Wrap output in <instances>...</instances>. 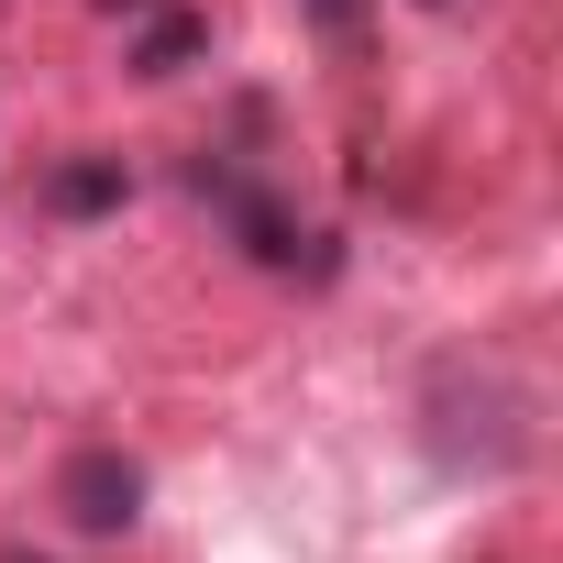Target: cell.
<instances>
[{
  "instance_id": "6da1fadb",
  "label": "cell",
  "mask_w": 563,
  "mask_h": 563,
  "mask_svg": "<svg viewBox=\"0 0 563 563\" xmlns=\"http://www.w3.org/2000/svg\"><path fill=\"white\" fill-rule=\"evenodd\" d=\"M188 188L221 210V232H232L254 265H276V276H332V243H321V232H310L288 199H276L265 177H243L232 155H199V166H188Z\"/></svg>"
},
{
  "instance_id": "7a4b0ae2",
  "label": "cell",
  "mask_w": 563,
  "mask_h": 563,
  "mask_svg": "<svg viewBox=\"0 0 563 563\" xmlns=\"http://www.w3.org/2000/svg\"><path fill=\"white\" fill-rule=\"evenodd\" d=\"M56 508H67V530L122 541V530L144 519V464H133L122 442H78V453L56 464Z\"/></svg>"
},
{
  "instance_id": "3957f363",
  "label": "cell",
  "mask_w": 563,
  "mask_h": 563,
  "mask_svg": "<svg viewBox=\"0 0 563 563\" xmlns=\"http://www.w3.org/2000/svg\"><path fill=\"white\" fill-rule=\"evenodd\" d=\"M210 56V12H188V0H155V12H133V78H177Z\"/></svg>"
},
{
  "instance_id": "277c9868",
  "label": "cell",
  "mask_w": 563,
  "mask_h": 563,
  "mask_svg": "<svg viewBox=\"0 0 563 563\" xmlns=\"http://www.w3.org/2000/svg\"><path fill=\"white\" fill-rule=\"evenodd\" d=\"M133 199V166L122 155H67L56 177H45V210L56 221H100V210H122Z\"/></svg>"
},
{
  "instance_id": "5b68a950",
  "label": "cell",
  "mask_w": 563,
  "mask_h": 563,
  "mask_svg": "<svg viewBox=\"0 0 563 563\" xmlns=\"http://www.w3.org/2000/svg\"><path fill=\"white\" fill-rule=\"evenodd\" d=\"M299 12H310L321 34H354V23H365V0H299Z\"/></svg>"
},
{
  "instance_id": "8992f818",
  "label": "cell",
  "mask_w": 563,
  "mask_h": 563,
  "mask_svg": "<svg viewBox=\"0 0 563 563\" xmlns=\"http://www.w3.org/2000/svg\"><path fill=\"white\" fill-rule=\"evenodd\" d=\"M100 12H155V0H100Z\"/></svg>"
},
{
  "instance_id": "52a82bcc",
  "label": "cell",
  "mask_w": 563,
  "mask_h": 563,
  "mask_svg": "<svg viewBox=\"0 0 563 563\" xmlns=\"http://www.w3.org/2000/svg\"><path fill=\"white\" fill-rule=\"evenodd\" d=\"M420 12H453V0H420Z\"/></svg>"
},
{
  "instance_id": "ba28073f",
  "label": "cell",
  "mask_w": 563,
  "mask_h": 563,
  "mask_svg": "<svg viewBox=\"0 0 563 563\" xmlns=\"http://www.w3.org/2000/svg\"><path fill=\"white\" fill-rule=\"evenodd\" d=\"M0 563H34V552H0Z\"/></svg>"
}]
</instances>
